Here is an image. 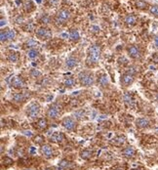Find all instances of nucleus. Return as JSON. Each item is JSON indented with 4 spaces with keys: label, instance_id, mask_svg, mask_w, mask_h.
<instances>
[{
    "label": "nucleus",
    "instance_id": "37",
    "mask_svg": "<svg viewBox=\"0 0 158 170\" xmlns=\"http://www.w3.org/2000/svg\"><path fill=\"white\" fill-rule=\"evenodd\" d=\"M154 47L158 48V35L154 37Z\"/></svg>",
    "mask_w": 158,
    "mask_h": 170
},
{
    "label": "nucleus",
    "instance_id": "33",
    "mask_svg": "<svg viewBox=\"0 0 158 170\" xmlns=\"http://www.w3.org/2000/svg\"><path fill=\"white\" fill-rule=\"evenodd\" d=\"M26 46L29 47V48H32V49H33V48H34L35 46H37V42L34 41L33 39H29V40L26 43Z\"/></svg>",
    "mask_w": 158,
    "mask_h": 170
},
{
    "label": "nucleus",
    "instance_id": "8",
    "mask_svg": "<svg viewBox=\"0 0 158 170\" xmlns=\"http://www.w3.org/2000/svg\"><path fill=\"white\" fill-rule=\"evenodd\" d=\"M60 114V108L58 105H52L50 106L49 109L47 110V116L49 118H52V119H56V118L59 117V115Z\"/></svg>",
    "mask_w": 158,
    "mask_h": 170
},
{
    "label": "nucleus",
    "instance_id": "34",
    "mask_svg": "<svg viewBox=\"0 0 158 170\" xmlns=\"http://www.w3.org/2000/svg\"><path fill=\"white\" fill-rule=\"evenodd\" d=\"M15 36H16V32H15L13 29L7 30V39L8 40H10V39H14Z\"/></svg>",
    "mask_w": 158,
    "mask_h": 170
},
{
    "label": "nucleus",
    "instance_id": "12",
    "mask_svg": "<svg viewBox=\"0 0 158 170\" xmlns=\"http://www.w3.org/2000/svg\"><path fill=\"white\" fill-rule=\"evenodd\" d=\"M136 154H137L136 150L133 147H131V146L124 148L122 150V156L126 157V159H134L136 156Z\"/></svg>",
    "mask_w": 158,
    "mask_h": 170
},
{
    "label": "nucleus",
    "instance_id": "27",
    "mask_svg": "<svg viewBox=\"0 0 158 170\" xmlns=\"http://www.w3.org/2000/svg\"><path fill=\"white\" fill-rule=\"evenodd\" d=\"M35 28V26H34V24H33L32 22H28V23H26L25 26H23V29L26 30V31H32L33 29H34Z\"/></svg>",
    "mask_w": 158,
    "mask_h": 170
},
{
    "label": "nucleus",
    "instance_id": "25",
    "mask_svg": "<svg viewBox=\"0 0 158 170\" xmlns=\"http://www.w3.org/2000/svg\"><path fill=\"white\" fill-rule=\"evenodd\" d=\"M98 83L101 85V86H102V87L106 86V85L108 84V78H107V76H106L105 74L101 75L100 78H99V80H98Z\"/></svg>",
    "mask_w": 158,
    "mask_h": 170
},
{
    "label": "nucleus",
    "instance_id": "32",
    "mask_svg": "<svg viewBox=\"0 0 158 170\" xmlns=\"http://www.w3.org/2000/svg\"><path fill=\"white\" fill-rule=\"evenodd\" d=\"M30 76L33 78H38L41 76V72L38 71L37 69H31V71H30Z\"/></svg>",
    "mask_w": 158,
    "mask_h": 170
},
{
    "label": "nucleus",
    "instance_id": "23",
    "mask_svg": "<svg viewBox=\"0 0 158 170\" xmlns=\"http://www.w3.org/2000/svg\"><path fill=\"white\" fill-rule=\"evenodd\" d=\"M7 60L11 63H17L19 61V55L16 52H11L7 56Z\"/></svg>",
    "mask_w": 158,
    "mask_h": 170
},
{
    "label": "nucleus",
    "instance_id": "38",
    "mask_svg": "<svg viewBox=\"0 0 158 170\" xmlns=\"http://www.w3.org/2000/svg\"><path fill=\"white\" fill-rule=\"evenodd\" d=\"M152 60H153L154 63H158V53H156L155 55L152 57Z\"/></svg>",
    "mask_w": 158,
    "mask_h": 170
},
{
    "label": "nucleus",
    "instance_id": "29",
    "mask_svg": "<svg viewBox=\"0 0 158 170\" xmlns=\"http://www.w3.org/2000/svg\"><path fill=\"white\" fill-rule=\"evenodd\" d=\"M27 56H28V58H30V59H35V58L38 56V51L35 49H29L27 51Z\"/></svg>",
    "mask_w": 158,
    "mask_h": 170
},
{
    "label": "nucleus",
    "instance_id": "18",
    "mask_svg": "<svg viewBox=\"0 0 158 170\" xmlns=\"http://www.w3.org/2000/svg\"><path fill=\"white\" fill-rule=\"evenodd\" d=\"M72 166H73V163H72L71 161H69V160H68V159H62L59 162V167L60 169L68 170V169L72 168Z\"/></svg>",
    "mask_w": 158,
    "mask_h": 170
},
{
    "label": "nucleus",
    "instance_id": "21",
    "mask_svg": "<svg viewBox=\"0 0 158 170\" xmlns=\"http://www.w3.org/2000/svg\"><path fill=\"white\" fill-rule=\"evenodd\" d=\"M65 64H66V66H68V68L72 69V68H74V66H77V60L75 59V58H73V57H69V58L66 59Z\"/></svg>",
    "mask_w": 158,
    "mask_h": 170
},
{
    "label": "nucleus",
    "instance_id": "39",
    "mask_svg": "<svg viewBox=\"0 0 158 170\" xmlns=\"http://www.w3.org/2000/svg\"><path fill=\"white\" fill-rule=\"evenodd\" d=\"M4 24H6V21H4V20H1V26H4Z\"/></svg>",
    "mask_w": 158,
    "mask_h": 170
},
{
    "label": "nucleus",
    "instance_id": "30",
    "mask_svg": "<svg viewBox=\"0 0 158 170\" xmlns=\"http://www.w3.org/2000/svg\"><path fill=\"white\" fill-rule=\"evenodd\" d=\"M74 84H75V81L72 77H68L65 80V85L66 87H72L74 86Z\"/></svg>",
    "mask_w": 158,
    "mask_h": 170
},
{
    "label": "nucleus",
    "instance_id": "2",
    "mask_svg": "<svg viewBox=\"0 0 158 170\" xmlns=\"http://www.w3.org/2000/svg\"><path fill=\"white\" fill-rule=\"evenodd\" d=\"M70 19V13L66 9H62L57 13L54 18V22L57 26H63Z\"/></svg>",
    "mask_w": 158,
    "mask_h": 170
},
{
    "label": "nucleus",
    "instance_id": "41",
    "mask_svg": "<svg viewBox=\"0 0 158 170\" xmlns=\"http://www.w3.org/2000/svg\"><path fill=\"white\" fill-rule=\"evenodd\" d=\"M132 170H142V168H135V169H132Z\"/></svg>",
    "mask_w": 158,
    "mask_h": 170
},
{
    "label": "nucleus",
    "instance_id": "10",
    "mask_svg": "<svg viewBox=\"0 0 158 170\" xmlns=\"http://www.w3.org/2000/svg\"><path fill=\"white\" fill-rule=\"evenodd\" d=\"M40 151L42 156L46 157V159H52L54 156V150L50 145H42Z\"/></svg>",
    "mask_w": 158,
    "mask_h": 170
},
{
    "label": "nucleus",
    "instance_id": "20",
    "mask_svg": "<svg viewBox=\"0 0 158 170\" xmlns=\"http://www.w3.org/2000/svg\"><path fill=\"white\" fill-rule=\"evenodd\" d=\"M26 98V96L23 93H16L13 96V100L16 103H22L25 101Z\"/></svg>",
    "mask_w": 158,
    "mask_h": 170
},
{
    "label": "nucleus",
    "instance_id": "9",
    "mask_svg": "<svg viewBox=\"0 0 158 170\" xmlns=\"http://www.w3.org/2000/svg\"><path fill=\"white\" fill-rule=\"evenodd\" d=\"M136 127L139 129H145L150 126V121L147 117H139L135 121Z\"/></svg>",
    "mask_w": 158,
    "mask_h": 170
},
{
    "label": "nucleus",
    "instance_id": "40",
    "mask_svg": "<svg viewBox=\"0 0 158 170\" xmlns=\"http://www.w3.org/2000/svg\"><path fill=\"white\" fill-rule=\"evenodd\" d=\"M44 170H55L54 167H48V168H45Z\"/></svg>",
    "mask_w": 158,
    "mask_h": 170
},
{
    "label": "nucleus",
    "instance_id": "7",
    "mask_svg": "<svg viewBox=\"0 0 158 170\" xmlns=\"http://www.w3.org/2000/svg\"><path fill=\"white\" fill-rule=\"evenodd\" d=\"M127 52H128V55L131 57L132 59L138 60V59H141V57H142L141 48L139 46H137V45H131L130 47H128Z\"/></svg>",
    "mask_w": 158,
    "mask_h": 170
},
{
    "label": "nucleus",
    "instance_id": "13",
    "mask_svg": "<svg viewBox=\"0 0 158 170\" xmlns=\"http://www.w3.org/2000/svg\"><path fill=\"white\" fill-rule=\"evenodd\" d=\"M65 140V136L62 132H55L54 134L50 137V141L53 143H57V144H60Z\"/></svg>",
    "mask_w": 158,
    "mask_h": 170
},
{
    "label": "nucleus",
    "instance_id": "3",
    "mask_svg": "<svg viewBox=\"0 0 158 170\" xmlns=\"http://www.w3.org/2000/svg\"><path fill=\"white\" fill-rule=\"evenodd\" d=\"M78 78H79V82H80L82 86L88 87V86H92L94 84V77L89 72H86V71L81 72V74H79Z\"/></svg>",
    "mask_w": 158,
    "mask_h": 170
},
{
    "label": "nucleus",
    "instance_id": "1",
    "mask_svg": "<svg viewBox=\"0 0 158 170\" xmlns=\"http://www.w3.org/2000/svg\"><path fill=\"white\" fill-rule=\"evenodd\" d=\"M101 53L102 49L99 45H92L89 48V51H88V56H87V65L88 66H94L96 64H98V62L101 59Z\"/></svg>",
    "mask_w": 158,
    "mask_h": 170
},
{
    "label": "nucleus",
    "instance_id": "15",
    "mask_svg": "<svg viewBox=\"0 0 158 170\" xmlns=\"http://www.w3.org/2000/svg\"><path fill=\"white\" fill-rule=\"evenodd\" d=\"M126 143V137L125 136H116L110 141V144L115 146V147H122V146Z\"/></svg>",
    "mask_w": 158,
    "mask_h": 170
},
{
    "label": "nucleus",
    "instance_id": "14",
    "mask_svg": "<svg viewBox=\"0 0 158 170\" xmlns=\"http://www.w3.org/2000/svg\"><path fill=\"white\" fill-rule=\"evenodd\" d=\"M11 85L13 87H15V88H18V89L26 88V82L21 77H19V76H15V77L12 78Z\"/></svg>",
    "mask_w": 158,
    "mask_h": 170
},
{
    "label": "nucleus",
    "instance_id": "16",
    "mask_svg": "<svg viewBox=\"0 0 158 170\" xmlns=\"http://www.w3.org/2000/svg\"><path fill=\"white\" fill-rule=\"evenodd\" d=\"M124 23H125V25L127 26H130V28L134 26L137 24V17L133 14L127 15L125 17V19H124Z\"/></svg>",
    "mask_w": 158,
    "mask_h": 170
},
{
    "label": "nucleus",
    "instance_id": "31",
    "mask_svg": "<svg viewBox=\"0 0 158 170\" xmlns=\"http://www.w3.org/2000/svg\"><path fill=\"white\" fill-rule=\"evenodd\" d=\"M2 164H5L6 166H10L13 164V160H12L10 157L6 156V157H3L2 159Z\"/></svg>",
    "mask_w": 158,
    "mask_h": 170
},
{
    "label": "nucleus",
    "instance_id": "6",
    "mask_svg": "<svg viewBox=\"0 0 158 170\" xmlns=\"http://www.w3.org/2000/svg\"><path fill=\"white\" fill-rule=\"evenodd\" d=\"M62 125L65 127L66 130H68V131H74L75 128H76V122H75V120L70 116H66L65 118H63Z\"/></svg>",
    "mask_w": 158,
    "mask_h": 170
},
{
    "label": "nucleus",
    "instance_id": "4",
    "mask_svg": "<svg viewBox=\"0 0 158 170\" xmlns=\"http://www.w3.org/2000/svg\"><path fill=\"white\" fill-rule=\"evenodd\" d=\"M40 113V106L37 103H31L26 108V115L30 118H35Z\"/></svg>",
    "mask_w": 158,
    "mask_h": 170
},
{
    "label": "nucleus",
    "instance_id": "28",
    "mask_svg": "<svg viewBox=\"0 0 158 170\" xmlns=\"http://www.w3.org/2000/svg\"><path fill=\"white\" fill-rule=\"evenodd\" d=\"M149 13L152 16L158 18V5H152L149 7Z\"/></svg>",
    "mask_w": 158,
    "mask_h": 170
},
{
    "label": "nucleus",
    "instance_id": "22",
    "mask_svg": "<svg viewBox=\"0 0 158 170\" xmlns=\"http://www.w3.org/2000/svg\"><path fill=\"white\" fill-rule=\"evenodd\" d=\"M69 38L72 41H78L79 38H80V35H79V32L76 29H71L69 31Z\"/></svg>",
    "mask_w": 158,
    "mask_h": 170
},
{
    "label": "nucleus",
    "instance_id": "19",
    "mask_svg": "<svg viewBox=\"0 0 158 170\" xmlns=\"http://www.w3.org/2000/svg\"><path fill=\"white\" fill-rule=\"evenodd\" d=\"M93 154H94V151H91V150H83V151H80V154H80V157L82 159L88 160L93 156Z\"/></svg>",
    "mask_w": 158,
    "mask_h": 170
},
{
    "label": "nucleus",
    "instance_id": "42",
    "mask_svg": "<svg viewBox=\"0 0 158 170\" xmlns=\"http://www.w3.org/2000/svg\"><path fill=\"white\" fill-rule=\"evenodd\" d=\"M115 170H122V169H115Z\"/></svg>",
    "mask_w": 158,
    "mask_h": 170
},
{
    "label": "nucleus",
    "instance_id": "24",
    "mask_svg": "<svg viewBox=\"0 0 158 170\" xmlns=\"http://www.w3.org/2000/svg\"><path fill=\"white\" fill-rule=\"evenodd\" d=\"M148 7V4L144 0H138L136 2V8L137 9H139V10H144Z\"/></svg>",
    "mask_w": 158,
    "mask_h": 170
},
{
    "label": "nucleus",
    "instance_id": "11",
    "mask_svg": "<svg viewBox=\"0 0 158 170\" xmlns=\"http://www.w3.org/2000/svg\"><path fill=\"white\" fill-rule=\"evenodd\" d=\"M134 80H135V75L129 74V72H126L121 76V83L125 87L130 86L134 82Z\"/></svg>",
    "mask_w": 158,
    "mask_h": 170
},
{
    "label": "nucleus",
    "instance_id": "5",
    "mask_svg": "<svg viewBox=\"0 0 158 170\" xmlns=\"http://www.w3.org/2000/svg\"><path fill=\"white\" fill-rule=\"evenodd\" d=\"M35 34L39 39H41V40H48L49 38L52 37V31H51L49 29L45 28V26L39 28L35 31Z\"/></svg>",
    "mask_w": 158,
    "mask_h": 170
},
{
    "label": "nucleus",
    "instance_id": "26",
    "mask_svg": "<svg viewBox=\"0 0 158 170\" xmlns=\"http://www.w3.org/2000/svg\"><path fill=\"white\" fill-rule=\"evenodd\" d=\"M44 141L45 139L42 135H36L35 137L33 138V142H34L36 145H43Z\"/></svg>",
    "mask_w": 158,
    "mask_h": 170
},
{
    "label": "nucleus",
    "instance_id": "17",
    "mask_svg": "<svg viewBox=\"0 0 158 170\" xmlns=\"http://www.w3.org/2000/svg\"><path fill=\"white\" fill-rule=\"evenodd\" d=\"M47 127H48V121L46 118H44V117L39 118L37 120V122H36V128L42 131V130H46Z\"/></svg>",
    "mask_w": 158,
    "mask_h": 170
},
{
    "label": "nucleus",
    "instance_id": "35",
    "mask_svg": "<svg viewBox=\"0 0 158 170\" xmlns=\"http://www.w3.org/2000/svg\"><path fill=\"white\" fill-rule=\"evenodd\" d=\"M40 22L42 24H45V25H47V24L50 23V17L48 16V15H43L42 18L40 19Z\"/></svg>",
    "mask_w": 158,
    "mask_h": 170
},
{
    "label": "nucleus",
    "instance_id": "36",
    "mask_svg": "<svg viewBox=\"0 0 158 170\" xmlns=\"http://www.w3.org/2000/svg\"><path fill=\"white\" fill-rule=\"evenodd\" d=\"M6 40H8V39H7V31L2 30V31H1V42H4Z\"/></svg>",
    "mask_w": 158,
    "mask_h": 170
}]
</instances>
